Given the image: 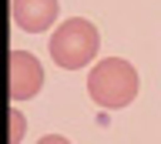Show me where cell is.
Instances as JSON below:
<instances>
[{
	"instance_id": "277c9868",
	"label": "cell",
	"mask_w": 161,
	"mask_h": 144,
	"mask_svg": "<svg viewBox=\"0 0 161 144\" xmlns=\"http://www.w3.org/2000/svg\"><path fill=\"white\" fill-rule=\"evenodd\" d=\"M14 24H17L24 34H44L57 24V0H14Z\"/></svg>"
},
{
	"instance_id": "7a4b0ae2",
	"label": "cell",
	"mask_w": 161,
	"mask_h": 144,
	"mask_svg": "<svg viewBox=\"0 0 161 144\" xmlns=\"http://www.w3.org/2000/svg\"><path fill=\"white\" fill-rule=\"evenodd\" d=\"M47 51H50V57H54L57 67L80 71V67H87L97 57L101 34L87 17H67V20H60V27H54Z\"/></svg>"
},
{
	"instance_id": "6da1fadb",
	"label": "cell",
	"mask_w": 161,
	"mask_h": 144,
	"mask_svg": "<svg viewBox=\"0 0 161 144\" xmlns=\"http://www.w3.org/2000/svg\"><path fill=\"white\" fill-rule=\"evenodd\" d=\"M87 94L104 111H121L138 97V71L124 57H104L87 74Z\"/></svg>"
},
{
	"instance_id": "8992f818",
	"label": "cell",
	"mask_w": 161,
	"mask_h": 144,
	"mask_svg": "<svg viewBox=\"0 0 161 144\" xmlns=\"http://www.w3.org/2000/svg\"><path fill=\"white\" fill-rule=\"evenodd\" d=\"M37 144H70V141L64 137V134H44V137H40Z\"/></svg>"
},
{
	"instance_id": "5b68a950",
	"label": "cell",
	"mask_w": 161,
	"mask_h": 144,
	"mask_svg": "<svg viewBox=\"0 0 161 144\" xmlns=\"http://www.w3.org/2000/svg\"><path fill=\"white\" fill-rule=\"evenodd\" d=\"M24 134H27V117L14 107V111H10V144H20Z\"/></svg>"
},
{
	"instance_id": "3957f363",
	"label": "cell",
	"mask_w": 161,
	"mask_h": 144,
	"mask_svg": "<svg viewBox=\"0 0 161 144\" xmlns=\"http://www.w3.org/2000/svg\"><path fill=\"white\" fill-rule=\"evenodd\" d=\"M44 64L27 51L10 54V97L14 101H30L44 91Z\"/></svg>"
}]
</instances>
